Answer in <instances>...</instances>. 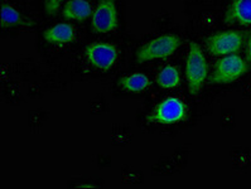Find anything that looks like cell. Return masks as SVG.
Segmentation results:
<instances>
[{
    "label": "cell",
    "instance_id": "9a60e30c",
    "mask_svg": "<svg viewBox=\"0 0 251 189\" xmlns=\"http://www.w3.org/2000/svg\"><path fill=\"white\" fill-rule=\"evenodd\" d=\"M246 61L251 63V33L246 39Z\"/></svg>",
    "mask_w": 251,
    "mask_h": 189
},
{
    "label": "cell",
    "instance_id": "5bb4252c",
    "mask_svg": "<svg viewBox=\"0 0 251 189\" xmlns=\"http://www.w3.org/2000/svg\"><path fill=\"white\" fill-rule=\"evenodd\" d=\"M65 0H45L43 9L47 15H56Z\"/></svg>",
    "mask_w": 251,
    "mask_h": 189
},
{
    "label": "cell",
    "instance_id": "6da1fadb",
    "mask_svg": "<svg viewBox=\"0 0 251 189\" xmlns=\"http://www.w3.org/2000/svg\"><path fill=\"white\" fill-rule=\"evenodd\" d=\"M208 65L201 46L191 42L188 47V54L186 59V80L188 83V91L192 96H197L207 80Z\"/></svg>",
    "mask_w": 251,
    "mask_h": 189
},
{
    "label": "cell",
    "instance_id": "8fae6325",
    "mask_svg": "<svg viewBox=\"0 0 251 189\" xmlns=\"http://www.w3.org/2000/svg\"><path fill=\"white\" fill-rule=\"evenodd\" d=\"M0 25L1 28L9 27H22V28H30L34 27L36 23L32 19L25 18L22 15L14 6L10 4H3L1 5V14H0Z\"/></svg>",
    "mask_w": 251,
    "mask_h": 189
},
{
    "label": "cell",
    "instance_id": "9c48e42d",
    "mask_svg": "<svg viewBox=\"0 0 251 189\" xmlns=\"http://www.w3.org/2000/svg\"><path fill=\"white\" fill-rule=\"evenodd\" d=\"M76 38L75 28L70 23H58L43 32V39L50 45L63 46L72 43Z\"/></svg>",
    "mask_w": 251,
    "mask_h": 189
},
{
    "label": "cell",
    "instance_id": "5b68a950",
    "mask_svg": "<svg viewBox=\"0 0 251 189\" xmlns=\"http://www.w3.org/2000/svg\"><path fill=\"white\" fill-rule=\"evenodd\" d=\"M248 34L240 30L217 32L206 39V48L213 56H231L237 54L244 47Z\"/></svg>",
    "mask_w": 251,
    "mask_h": 189
},
{
    "label": "cell",
    "instance_id": "3957f363",
    "mask_svg": "<svg viewBox=\"0 0 251 189\" xmlns=\"http://www.w3.org/2000/svg\"><path fill=\"white\" fill-rule=\"evenodd\" d=\"M187 118L186 104L178 97L164 98L145 115V121L159 125H176L186 121Z\"/></svg>",
    "mask_w": 251,
    "mask_h": 189
},
{
    "label": "cell",
    "instance_id": "7a4b0ae2",
    "mask_svg": "<svg viewBox=\"0 0 251 189\" xmlns=\"http://www.w3.org/2000/svg\"><path fill=\"white\" fill-rule=\"evenodd\" d=\"M182 41L176 34H162L151 39L138 48L135 59L138 63L151 62L155 59H164L173 56L178 50Z\"/></svg>",
    "mask_w": 251,
    "mask_h": 189
},
{
    "label": "cell",
    "instance_id": "30bf717a",
    "mask_svg": "<svg viewBox=\"0 0 251 189\" xmlns=\"http://www.w3.org/2000/svg\"><path fill=\"white\" fill-rule=\"evenodd\" d=\"M94 13L89 0H68L62 8V17L67 21L83 22L89 19Z\"/></svg>",
    "mask_w": 251,
    "mask_h": 189
},
{
    "label": "cell",
    "instance_id": "7c38bea8",
    "mask_svg": "<svg viewBox=\"0 0 251 189\" xmlns=\"http://www.w3.org/2000/svg\"><path fill=\"white\" fill-rule=\"evenodd\" d=\"M119 87L123 91L130 92V94H142L147 91L151 86V81L148 76L142 72H135V73L127 74V76L121 77L118 82Z\"/></svg>",
    "mask_w": 251,
    "mask_h": 189
},
{
    "label": "cell",
    "instance_id": "8992f818",
    "mask_svg": "<svg viewBox=\"0 0 251 189\" xmlns=\"http://www.w3.org/2000/svg\"><path fill=\"white\" fill-rule=\"evenodd\" d=\"M92 32L109 34L119 28V13L116 0H100L91 15Z\"/></svg>",
    "mask_w": 251,
    "mask_h": 189
},
{
    "label": "cell",
    "instance_id": "4fadbf2b",
    "mask_svg": "<svg viewBox=\"0 0 251 189\" xmlns=\"http://www.w3.org/2000/svg\"><path fill=\"white\" fill-rule=\"evenodd\" d=\"M155 83L164 90L176 89L180 85L179 70L176 66L167 65L158 72L155 77Z\"/></svg>",
    "mask_w": 251,
    "mask_h": 189
},
{
    "label": "cell",
    "instance_id": "52a82bcc",
    "mask_svg": "<svg viewBox=\"0 0 251 189\" xmlns=\"http://www.w3.org/2000/svg\"><path fill=\"white\" fill-rule=\"evenodd\" d=\"M85 58L92 67L107 71L118 62L119 49L111 43L95 42L85 48Z\"/></svg>",
    "mask_w": 251,
    "mask_h": 189
},
{
    "label": "cell",
    "instance_id": "ba28073f",
    "mask_svg": "<svg viewBox=\"0 0 251 189\" xmlns=\"http://www.w3.org/2000/svg\"><path fill=\"white\" fill-rule=\"evenodd\" d=\"M225 24L251 25V0H232L224 14Z\"/></svg>",
    "mask_w": 251,
    "mask_h": 189
},
{
    "label": "cell",
    "instance_id": "277c9868",
    "mask_svg": "<svg viewBox=\"0 0 251 189\" xmlns=\"http://www.w3.org/2000/svg\"><path fill=\"white\" fill-rule=\"evenodd\" d=\"M249 71V62L239 54L225 56L216 62L208 82L211 85H228L236 82Z\"/></svg>",
    "mask_w": 251,
    "mask_h": 189
}]
</instances>
